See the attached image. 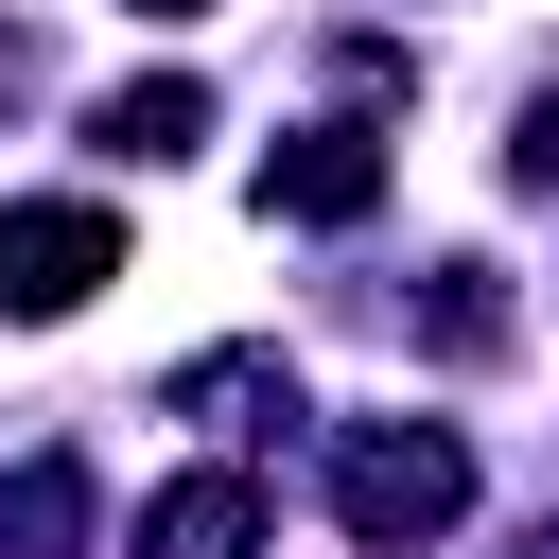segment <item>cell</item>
<instances>
[{
    "instance_id": "cell-8",
    "label": "cell",
    "mask_w": 559,
    "mask_h": 559,
    "mask_svg": "<svg viewBox=\"0 0 559 559\" xmlns=\"http://www.w3.org/2000/svg\"><path fill=\"white\" fill-rule=\"evenodd\" d=\"M437 349H507V297H489V262H437Z\"/></svg>"
},
{
    "instance_id": "cell-3",
    "label": "cell",
    "mask_w": 559,
    "mask_h": 559,
    "mask_svg": "<svg viewBox=\"0 0 559 559\" xmlns=\"http://www.w3.org/2000/svg\"><path fill=\"white\" fill-rule=\"evenodd\" d=\"M367 210H384V140L367 122H297L262 157V227H367Z\"/></svg>"
},
{
    "instance_id": "cell-10",
    "label": "cell",
    "mask_w": 559,
    "mask_h": 559,
    "mask_svg": "<svg viewBox=\"0 0 559 559\" xmlns=\"http://www.w3.org/2000/svg\"><path fill=\"white\" fill-rule=\"evenodd\" d=\"M140 17H210V0H140Z\"/></svg>"
},
{
    "instance_id": "cell-2",
    "label": "cell",
    "mask_w": 559,
    "mask_h": 559,
    "mask_svg": "<svg viewBox=\"0 0 559 559\" xmlns=\"http://www.w3.org/2000/svg\"><path fill=\"white\" fill-rule=\"evenodd\" d=\"M122 280V210H87V192H35V210H0V332H52V314H87Z\"/></svg>"
},
{
    "instance_id": "cell-6",
    "label": "cell",
    "mask_w": 559,
    "mask_h": 559,
    "mask_svg": "<svg viewBox=\"0 0 559 559\" xmlns=\"http://www.w3.org/2000/svg\"><path fill=\"white\" fill-rule=\"evenodd\" d=\"M87 140H105V157H192V140H210V87H192V70H140V87L87 105Z\"/></svg>"
},
{
    "instance_id": "cell-7",
    "label": "cell",
    "mask_w": 559,
    "mask_h": 559,
    "mask_svg": "<svg viewBox=\"0 0 559 559\" xmlns=\"http://www.w3.org/2000/svg\"><path fill=\"white\" fill-rule=\"evenodd\" d=\"M0 559H87V454H17V489H0Z\"/></svg>"
},
{
    "instance_id": "cell-9",
    "label": "cell",
    "mask_w": 559,
    "mask_h": 559,
    "mask_svg": "<svg viewBox=\"0 0 559 559\" xmlns=\"http://www.w3.org/2000/svg\"><path fill=\"white\" fill-rule=\"evenodd\" d=\"M507 175H524V192H559V87L524 105V140H507Z\"/></svg>"
},
{
    "instance_id": "cell-5",
    "label": "cell",
    "mask_w": 559,
    "mask_h": 559,
    "mask_svg": "<svg viewBox=\"0 0 559 559\" xmlns=\"http://www.w3.org/2000/svg\"><path fill=\"white\" fill-rule=\"evenodd\" d=\"M157 402H175V419H210V437H245V419H297V367H280V349H192Z\"/></svg>"
},
{
    "instance_id": "cell-4",
    "label": "cell",
    "mask_w": 559,
    "mask_h": 559,
    "mask_svg": "<svg viewBox=\"0 0 559 559\" xmlns=\"http://www.w3.org/2000/svg\"><path fill=\"white\" fill-rule=\"evenodd\" d=\"M140 559H262V489L245 472H175L140 507Z\"/></svg>"
},
{
    "instance_id": "cell-1",
    "label": "cell",
    "mask_w": 559,
    "mask_h": 559,
    "mask_svg": "<svg viewBox=\"0 0 559 559\" xmlns=\"http://www.w3.org/2000/svg\"><path fill=\"white\" fill-rule=\"evenodd\" d=\"M332 507H349V542L402 559V542H437V524L472 507V454H454L437 419H349V437H332Z\"/></svg>"
}]
</instances>
